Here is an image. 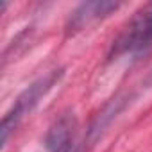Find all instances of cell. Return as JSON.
Instances as JSON below:
<instances>
[{
  "instance_id": "1",
  "label": "cell",
  "mask_w": 152,
  "mask_h": 152,
  "mask_svg": "<svg viewBox=\"0 0 152 152\" xmlns=\"http://www.w3.org/2000/svg\"><path fill=\"white\" fill-rule=\"evenodd\" d=\"M63 77V68L59 70H52L50 73L43 75V77L36 79L31 86H27L18 99L15 100L13 107L4 115L2 124H0V143H2V148H6L9 136L16 131V127L20 125V122L31 115L34 111V107L41 102V99L59 83V79Z\"/></svg>"
},
{
  "instance_id": "2",
  "label": "cell",
  "mask_w": 152,
  "mask_h": 152,
  "mask_svg": "<svg viewBox=\"0 0 152 152\" xmlns=\"http://www.w3.org/2000/svg\"><path fill=\"white\" fill-rule=\"evenodd\" d=\"M148 47H152V2L143 6L127 23L116 41H113L109 57L138 54Z\"/></svg>"
},
{
  "instance_id": "3",
  "label": "cell",
  "mask_w": 152,
  "mask_h": 152,
  "mask_svg": "<svg viewBox=\"0 0 152 152\" xmlns=\"http://www.w3.org/2000/svg\"><path fill=\"white\" fill-rule=\"evenodd\" d=\"M120 2H113V0H91V2H83L75 7L64 25L66 36H73L81 32L83 29L90 27L91 23H97L107 16H111L115 11L120 9Z\"/></svg>"
},
{
  "instance_id": "4",
  "label": "cell",
  "mask_w": 152,
  "mask_h": 152,
  "mask_svg": "<svg viewBox=\"0 0 152 152\" xmlns=\"http://www.w3.org/2000/svg\"><path fill=\"white\" fill-rule=\"evenodd\" d=\"M47 152H79V124L73 113L61 115L45 138Z\"/></svg>"
},
{
  "instance_id": "5",
  "label": "cell",
  "mask_w": 152,
  "mask_h": 152,
  "mask_svg": "<svg viewBox=\"0 0 152 152\" xmlns=\"http://www.w3.org/2000/svg\"><path fill=\"white\" fill-rule=\"evenodd\" d=\"M143 84L147 86V88H152V70L148 72V75L145 77V81H143Z\"/></svg>"
}]
</instances>
